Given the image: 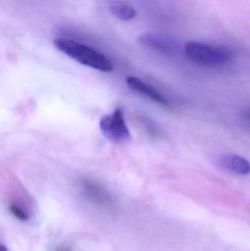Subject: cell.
Masks as SVG:
<instances>
[{
  "instance_id": "1",
  "label": "cell",
  "mask_w": 250,
  "mask_h": 251,
  "mask_svg": "<svg viewBox=\"0 0 250 251\" xmlns=\"http://www.w3.org/2000/svg\"><path fill=\"white\" fill-rule=\"evenodd\" d=\"M54 44L59 51L78 63L100 72H113L114 66L108 57L92 47L67 38H57Z\"/></svg>"
},
{
  "instance_id": "2",
  "label": "cell",
  "mask_w": 250,
  "mask_h": 251,
  "mask_svg": "<svg viewBox=\"0 0 250 251\" xmlns=\"http://www.w3.org/2000/svg\"><path fill=\"white\" fill-rule=\"evenodd\" d=\"M184 52L191 61L208 67L225 66L230 62L232 57L231 52L227 49L199 41L186 43Z\"/></svg>"
},
{
  "instance_id": "3",
  "label": "cell",
  "mask_w": 250,
  "mask_h": 251,
  "mask_svg": "<svg viewBox=\"0 0 250 251\" xmlns=\"http://www.w3.org/2000/svg\"><path fill=\"white\" fill-rule=\"evenodd\" d=\"M100 128L106 138L113 143H126L131 139L130 131L120 109L103 116L100 121Z\"/></svg>"
},
{
  "instance_id": "4",
  "label": "cell",
  "mask_w": 250,
  "mask_h": 251,
  "mask_svg": "<svg viewBox=\"0 0 250 251\" xmlns=\"http://www.w3.org/2000/svg\"><path fill=\"white\" fill-rule=\"evenodd\" d=\"M84 196L92 203L104 208H111L113 200L110 193L101 184L91 180H85L81 184Z\"/></svg>"
},
{
  "instance_id": "5",
  "label": "cell",
  "mask_w": 250,
  "mask_h": 251,
  "mask_svg": "<svg viewBox=\"0 0 250 251\" xmlns=\"http://www.w3.org/2000/svg\"><path fill=\"white\" fill-rule=\"evenodd\" d=\"M138 42L143 47L164 54L173 53L177 47L173 40L155 32L142 34L138 38Z\"/></svg>"
},
{
  "instance_id": "6",
  "label": "cell",
  "mask_w": 250,
  "mask_h": 251,
  "mask_svg": "<svg viewBox=\"0 0 250 251\" xmlns=\"http://www.w3.org/2000/svg\"><path fill=\"white\" fill-rule=\"evenodd\" d=\"M126 84L132 91L145 96V97L152 100L153 101L159 105L167 107L170 104L169 100H167V99L158 90L156 89L149 84L144 82L139 78L135 77V76H128L126 78Z\"/></svg>"
},
{
  "instance_id": "7",
  "label": "cell",
  "mask_w": 250,
  "mask_h": 251,
  "mask_svg": "<svg viewBox=\"0 0 250 251\" xmlns=\"http://www.w3.org/2000/svg\"><path fill=\"white\" fill-rule=\"evenodd\" d=\"M219 163L226 171L239 176L249 174L250 163L245 158L234 153H226L219 159Z\"/></svg>"
},
{
  "instance_id": "8",
  "label": "cell",
  "mask_w": 250,
  "mask_h": 251,
  "mask_svg": "<svg viewBox=\"0 0 250 251\" xmlns=\"http://www.w3.org/2000/svg\"><path fill=\"white\" fill-rule=\"evenodd\" d=\"M109 10L113 16L123 21V22H129L135 19L136 15V10L130 4L120 1H109Z\"/></svg>"
},
{
  "instance_id": "9",
  "label": "cell",
  "mask_w": 250,
  "mask_h": 251,
  "mask_svg": "<svg viewBox=\"0 0 250 251\" xmlns=\"http://www.w3.org/2000/svg\"><path fill=\"white\" fill-rule=\"evenodd\" d=\"M9 210L10 213L19 221L24 222L29 219V214L27 209H25L22 205L11 203L9 205Z\"/></svg>"
},
{
  "instance_id": "10",
  "label": "cell",
  "mask_w": 250,
  "mask_h": 251,
  "mask_svg": "<svg viewBox=\"0 0 250 251\" xmlns=\"http://www.w3.org/2000/svg\"><path fill=\"white\" fill-rule=\"evenodd\" d=\"M54 251H73L69 246H59L56 248Z\"/></svg>"
},
{
  "instance_id": "11",
  "label": "cell",
  "mask_w": 250,
  "mask_h": 251,
  "mask_svg": "<svg viewBox=\"0 0 250 251\" xmlns=\"http://www.w3.org/2000/svg\"><path fill=\"white\" fill-rule=\"evenodd\" d=\"M0 251H9L7 247L4 244H2L1 242H0Z\"/></svg>"
}]
</instances>
